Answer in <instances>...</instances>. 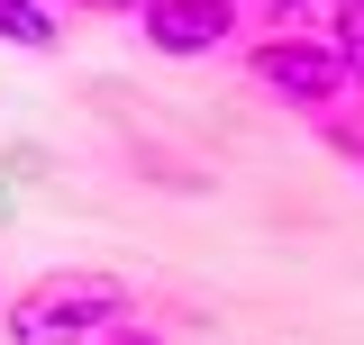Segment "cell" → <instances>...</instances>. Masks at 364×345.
Here are the masks:
<instances>
[{
	"label": "cell",
	"instance_id": "8",
	"mask_svg": "<svg viewBox=\"0 0 364 345\" xmlns=\"http://www.w3.org/2000/svg\"><path fill=\"white\" fill-rule=\"evenodd\" d=\"M55 9H136V0H55Z\"/></svg>",
	"mask_w": 364,
	"mask_h": 345
},
{
	"label": "cell",
	"instance_id": "4",
	"mask_svg": "<svg viewBox=\"0 0 364 345\" xmlns=\"http://www.w3.org/2000/svg\"><path fill=\"white\" fill-rule=\"evenodd\" d=\"M0 45H18V55H55V45H64L55 0H0Z\"/></svg>",
	"mask_w": 364,
	"mask_h": 345
},
{
	"label": "cell",
	"instance_id": "9",
	"mask_svg": "<svg viewBox=\"0 0 364 345\" xmlns=\"http://www.w3.org/2000/svg\"><path fill=\"white\" fill-rule=\"evenodd\" d=\"M337 146H346V164H355V172H364V136H337Z\"/></svg>",
	"mask_w": 364,
	"mask_h": 345
},
{
	"label": "cell",
	"instance_id": "6",
	"mask_svg": "<svg viewBox=\"0 0 364 345\" xmlns=\"http://www.w3.org/2000/svg\"><path fill=\"white\" fill-rule=\"evenodd\" d=\"M328 37L346 45V64H355V82H364V0H346V9H337V28H328Z\"/></svg>",
	"mask_w": 364,
	"mask_h": 345
},
{
	"label": "cell",
	"instance_id": "5",
	"mask_svg": "<svg viewBox=\"0 0 364 345\" xmlns=\"http://www.w3.org/2000/svg\"><path fill=\"white\" fill-rule=\"evenodd\" d=\"M337 9H346V0H264V18H273V28H318V37L337 28Z\"/></svg>",
	"mask_w": 364,
	"mask_h": 345
},
{
	"label": "cell",
	"instance_id": "3",
	"mask_svg": "<svg viewBox=\"0 0 364 345\" xmlns=\"http://www.w3.org/2000/svg\"><path fill=\"white\" fill-rule=\"evenodd\" d=\"M237 0H136V37L155 55H219L237 45Z\"/></svg>",
	"mask_w": 364,
	"mask_h": 345
},
{
	"label": "cell",
	"instance_id": "1",
	"mask_svg": "<svg viewBox=\"0 0 364 345\" xmlns=\"http://www.w3.org/2000/svg\"><path fill=\"white\" fill-rule=\"evenodd\" d=\"M119 318H136V291L100 263H55L37 282H18L0 300V336L9 345H100Z\"/></svg>",
	"mask_w": 364,
	"mask_h": 345
},
{
	"label": "cell",
	"instance_id": "2",
	"mask_svg": "<svg viewBox=\"0 0 364 345\" xmlns=\"http://www.w3.org/2000/svg\"><path fill=\"white\" fill-rule=\"evenodd\" d=\"M246 82L264 91V100H282V109H310V119H337L346 100H364L346 45L318 37V28H264V37L246 45Z\"/></svg>",
	"mask_w": 364,
	"mask_h": 345
},
{
	"label": "cell",
	"instance_id": "7",
	"mask_svg": "<svg viewBox=\"0 0 364 345\" xmlns=\"http://www.w3.org/2000/svg\"><path fill=\"white\" fill-rule=\"evenodd\" d=\"M100 345H173V336H164V327H146V318H119Z\"/></svg>",
	"mask_w": 364,
	"mask_h": 345
}]
</instances>
